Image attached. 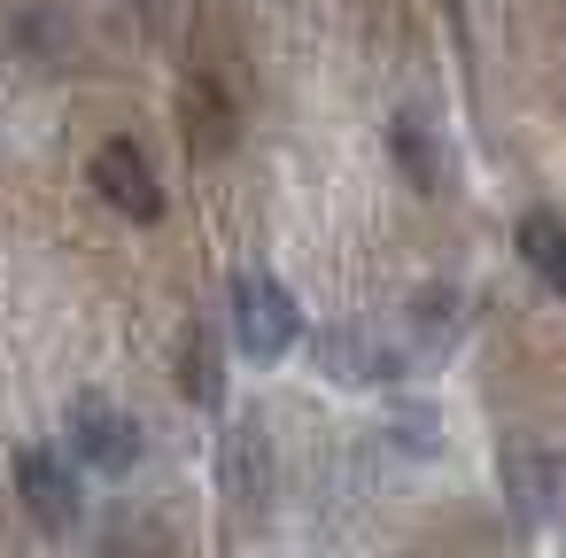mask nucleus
Masks as SVG:
<instances>
[{"mask_svg": "<svg viewBox=\"0 0 566 558\" xmlns=\"http://www.w3.org/2000/svg\"><path fill=\"white\" fill-rule=\"evenodd\" d=\"M233 341H241L256 365L287 357V349L303 341V310H295V295H287L280 280H264V272H241V280H233Z\"/></svg>", "mask_w": 566, "mask_h": 558, "instance_id": "1", "label": "nucleus"}, {"mask_svg": "<svg viewBox=\"0 0 566 558\" xmlns=\"http://www.w3.org/2000/svg\"><path fill=\"white\" fill-rule=\"evenodd\" d=\"M86 179H94V194H102L109 210H125V218H140V225L164 218V187H156V171H148V156H140L133 140H102L94 164H86Z\"/></svg>", "mask_w": 566, "mask_h": 558, "instance_id": "2", "label": "nucleus"}, {"mask_svg": "<svg viewBox=\"0 0 566 558\" xmlns=\"http://www.w3.org/2000/svg\"><path fill=\"white\" fill-rule=\"evenodd\" d=\"M71 450H78L94 473H133V465H140V427H133V411H117L109 396H78V403H71Z\"/></svg>", "mask_w": 566, "mask_h": 558, "instance_id": "3", "label": "nucleus"}, {"mask_svg": "<svg viewBox=\"0 0 566 558\" xmlns=\"http://www.w3.org/2000/svg\"><path fill=\"white\" fill-rule=\"evenodd\" d=\"M17 488H24V504H32V519L48 527V535H71V519H78V488H71V465L55 457V450H17Z\"/></svg>", "mask_w": 566, "mask_h": 558, "instance_id": "4", "label": "nucleus"}, {"mask_svg": "<svg viewBox=\"0 0 566 558\" xmlns=\"http://www.w3.org/2000/svg\"><path fill=\"white\" fill-rule=\"evenodd\" d=\"M318 365L334 372V380H357V388H373V380H396L403 365H396V349L388 341H373L365 326H326L318 334Z\"/></svg>", "mask_w": 566, "mask_h": 558, "instance_id": "5", "label": "nucleus"}, {"mask_svg": "<svg viewBox=\"0 0 566 558\" xmlns=\"http://www.w3.org/2000/svg\"><path fill=\"white\" fill-rule=\"evenodd\" d=\"M226 140H233V109H226V94L210 78H195L187 86V148L195 156H218Z\"/></svg>", "mask_w": 566, "mask_h": 558, "instance_id": "6", "label": "nucleus"}, {"mask_svg": "<svg viewBox=\"0 0 566 558\" xmlns=\"http://www.w3.org/2000/svg\"><path fill=\"white\" fill-rule=\"evenodd\" d=\"M520 256L535 264L543 287H566V233H558L551 210H527V218H520Z\"/></svg>", "mask_w": 566, "mask_h": 558, "instance_id": "7", "label": "nucleus"}, {"mask_svg": "<svg viewBox=\"0 0 566 558\" xmlns=\"http://www.w3.org/2000/svg\"><path fill=\"white\" fill-rule=\"evenodd\" d=\"M218 388H226V380H218V341L195 326V334L179 341V396H195V403H218Z\"/></svg>", "mask_w": 566, "mask_h": 558, "instance_id": "8", "label": "nucleus"}, {"mask_svg": "<svg viewBox=\"0 0 566 558\" xmlns=\"http://www.w3.org/2000/svg\"><path fill=\"white\" fill-rule=\"evenodd\" d=\"M504 473H512L520 512H527V519H543V512H551V457H543V450H512V457H504Z\"/></svg>", "mask_w": 566, "mask_h": 558, "instance_id": "9", "label": "nucleus"}]
</instances>
